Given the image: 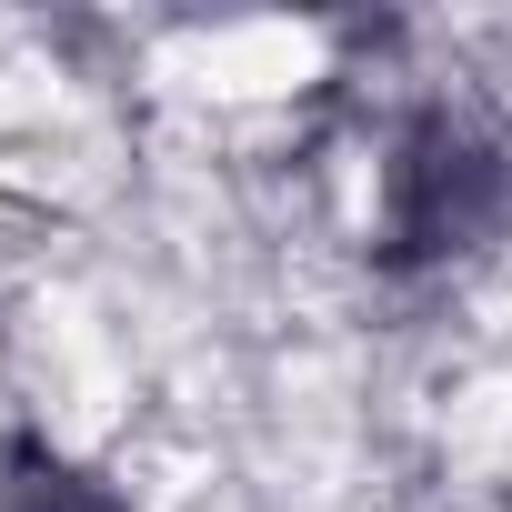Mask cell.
I'll list each match as a JSON object with an SVG mask.
<instances>
[{"instance_id":"obj_2","label":"cell","mask_w":512,"mask_h":512,"mask_svg":"<svg viewBox=\"0 0 512 512\" xmlns=\"http://www.w3.org/2000/svg\"><path fill=\"white\" fill-rule=\"evenodd\" d=\"M0 512H121L91 472H71L51 442H0Z\"/></svg>"},{"instance_id":"obj_1","label":"cell","mask_w":512,"mask_h":512,"mask_svg":"<svg viewBox=\"0 0 512 512\" xmlns=\"http://www.w3.org/2000/svg\"><path fill=\"white\" fill-rule=\"evenodd\" d=\"M512 211V141L472 101H422L382 161V262H452Z\"/></svg>"}]
</instances>
